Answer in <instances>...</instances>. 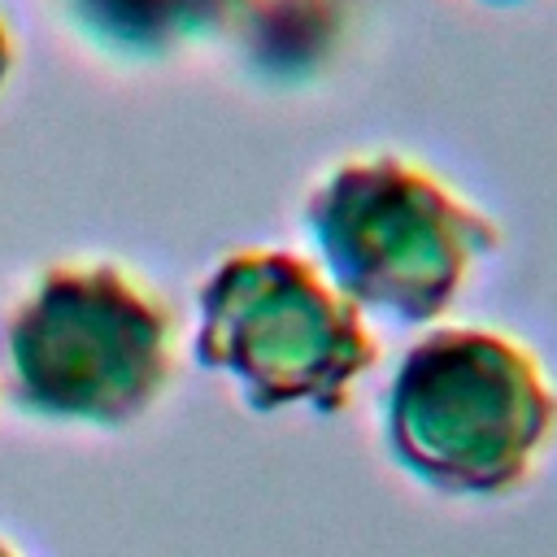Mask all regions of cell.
Wrapping results in <instances>:
<instances>
[{
    "mask_svg": "<svg viewBox=\"0 0 557 557\" xmlns=\"http://www.w3.org/2000/svg\"><path fill=\"white\" fill-rule=\"evenodd\" d=\"M196 357L257 413L292 405L335 413L379 361V339L322 270L278 248H244L200 287Z\"/></svg>",
    "mask_w": 557,
    "mask_h": 557,
    "instance_id": "obj_3",
    "label": "cell"
},
{
    "mask_svg": "<svg viewBox=\"0 0 557 557\" xmlns=\"http://www.w3.org/2000/svg\"><path fill=\"white\" fill-rule=\"evenodd\" d=\"M0 557H26V553H22V548H17V544H13V540L0 531Z\"/></svg>",
    "mask_w": 557,
    "mask_h": 557,
    "instance_id": "obj_7",
    "label": "cell"
},
{
    "mask_svg": "<svg viewBox=\"0 0 557 557\" xmlns=\"http://www.w3.org/2000/svg\"><path fill=\"white\" fill-rule=\"evenodd\" d=\"M83 30H91L100 44L152 52L165 44H178L191 30H205L226 0H65Z\"/></svg>",
    "mask_w": 557,
    "mask_h": 557,
    "instance_id": "obj_5",
    "label": "cell"
},
{
    "mask_svg": "<svg viewBox=\"0 0 557 557\" xmlns=\"http://www.w3.org/2000/svg\"><path fill=\"white\" fill-rule=\"evenodd\" d=\"M309 231L331 283L400 322L435 318L500 239L474 205L392 152L335 165L309 196Z\"/></svg>",
    "mask_w": 557,
    "mask_h": 557,
    "instance_id": "obj_4",
    "label": "cell"
},
{
    "mask_svg": "<svg viewBox=\"0 0 557 557\" xmlns=\"http://www.w3.org/2000/svg\"><path fill=\"white\" fill-rule=\"evenodd\" d=\"M383 435L418 483L440 496H509L557 435V392L513 335L440 326L422 335L383 400Z\"/></svg>",
    "mask_w": 557,
    "mask_h": 557,
    "instance_id": "obj_1",
    "label": "cell"
},
{
    "mask_svg": "<svg viewBox=\"0 0 557 557\" xmlns=\"http://www.w3.org/2000/svg\"><path fill=\"white\" fill-rule=\"evenodd\" d=\"M0 352L22 413L61 426H126L170 383L174 313L117 261H61L9 309Z\"/></svg>",
    "mask_w": 557,
    "mask_h": 557,
    "instance_id": "obj_2",
    "label": "cell"
},
{
    "mask_svg": "<svg viewBox=\"0 0 557 557\" xmlns=\"http://www.w3.org/2000/svg\"><path fill=\"white\" fill-rule=\"evenodd\" d=\"M9 61H13V44H9V30H4V22H0V83H4V74H9Z\"/></svg>",
    "mask_w": 557,
    "mask_h": 557,
    "instance_id": "obj_6",
    "label": "cell"
}]
</instances>
